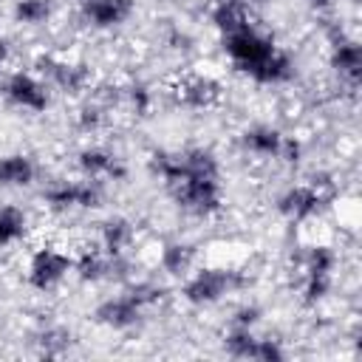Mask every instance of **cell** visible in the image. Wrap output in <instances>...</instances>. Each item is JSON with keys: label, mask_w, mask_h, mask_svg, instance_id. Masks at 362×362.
Instances as JSON below:
<instances>
[{"label": "cell", "mask_w": 362, "mask_h": 362, "mask_svg": "<svg viewBox=\"0 0 362 362\" xmlns=\"http://www.w3.org/2000/svg\"><path fill=\"white\" fill-rule=\"evenodd\" d=\"M6 57H8V48H6V40L0 37V68L6 65Z\"/></svg>", "instance_id": "1f68e13d"}, {"label": "cell", "mask_w": 362, "mask_h": 362, "mask_svg": "<svg viewBox=\"0 0 362 362\" xmlns=\"http://www.w3.org/2000/svg\"><path fill=\"white\" fill-rule=\"evenodd\" d=\"M141 314H144V305L130 294H116V297H105L96 308H93V320L110 331H130L141 322Z\"/></svg>", "instance_id": "30bf717a"}, {"label": "cell", "mask_w": 362, "mask_h": 362, "mask_svg": "<svg viewBox=\"0 0 362 362\" xmlns=\"http://www.w3.org/2000/svg\"><path fill=\"white\" fill-rule=\"evenodd\" d=\"M257 85H286L294 76V59L288 57V51H283L280 45L249 74Z\"/></svg>", "instance_id": "ac0fdd59"}, {"label": "cell", "mask_w": 362, "mask_h": 362, "mask_svg": "<svg viewBox=\"0 0 362 362\" xmlns=\"http://www.w3.org/2000/svg\"><path fill=\"white\" fill-rule=\"evenodd\" d=\"M37 164L28 153H8L0 158V187L3 189H20L34 184Z\"/></svg>", "instance_id": "2e32d148"}, {"label": "cell", "mask_w": 362, "mask_h": 362, "mask_svg": "<svg viewBox=\"0 0 362 362\" xmlns=\"http://www.w3.org/2000/svg\"><path fill=\"white\" fill-rule=\"evenodd\" d=\"M158 266L170 277H187L192 272V266H195V246L192 243H181V240L167 243L161 249V255H158Z\"/></svg>", "instance_id": "d6986e66"}, {"label": "cell", "mask_w": 362, "mask_h": 362, "mask_svg": "<svg viewBox=\"0 0 362 362\" xmlns=\"http://www.w3.org/2000/svg\"><path fill=\"white\" fill-rule=\"evenodd\" d=\"M175 99H178V105H184L189 110H206L221 99V85L212 76L195 74V76H187L178 82Z\"/></svg>", "instance_id": "4fadbf2b"}, {"label": "cell", "mask_w": 362, "mask_h": 362, "mask_svg": "<svg viewBox=\"0 0 362 362\" xmlns=\"http://www.w3.org/2000/svg\"><path fill=\"white\" fill-rule=\"evenodd\" d=\"M74 272V255L65 252L62 246H54V243H45L40 249H34L31 260H28V286L34 291H54L68 274Z\"/></svg>", "instance_id": "277c9868"}, {"label": "cell", "mask_w": 362, "mask_h": 362, "mask_svg": "<svg viewBox=\"0 0 362 362\" xmlns=\"http://www.w3.org/2000/svg\"><path fill=\"white\" fill-rule=\"evenodd\" d=\"M37 345H40V354L42 356H51V359L54 356H62L71 348V331H65L62 325H51L45 331H40Z\"/></svg>", "instance_id": "cb8c5ba5"}, {"label": "cell", "mask_w": 362, "mask_h": 362, "mask_svg": "<svg viewBox=\"0 0 362 362\" xmlns=\"http://www.w3.org/2000/svg\"><path fill=\"white\" fill-rule=\"evenodd\" d=\"M255 342H257L255 328H240V325H229V331L223 337V348L235 359H252Z\"/></svg>", "instance_id": "603a6c76"}, {"label": "cell", "mask_w": 362, "mask_h": 362, "mask_svg": "<svg viewBox=\"0 0 362 362\" xmlns=\"http://www.w3.org/2000/svg\"><path fill=\"white\" fill-rule=\"evenodd\" d=\"M170 198L195 218H212L223 206V189L221 178H201V175H184L173 187H167Z\"/></svg>", "instance_id": "7a4b0ae2"}, {"label": "cell", "mask_w": 362, "mask_h": 362, "mask_svg": "<svg viewBox=\"0 0 362 362\" xmlns=\"http://www.w3.org/2000/svg\"><path fill=\"white\" fill-rule=\"evenodd\" d=\"M328 42H331V68L337 71V76L348 85L356 88L362 79V48L356 40L345 37L339 25H328Z\"/></svg>", "instance_id": "9c48e42d"}, {"label": "cell", "mask_w": 362, "mask_h": 362, "mask_svg": "<svg viewBox=\"0 0 362 362\" xmlns=\"http://www.w3.org/2000/svg\"><path fill=\"white\" fill-rule=\"evenodd\" d=\"M122 96L127 99V105H130V110H133V113L147 116V110H150V105H153V93H150V88H147V85L136 82V85L124 88V90H122Z\"/></svg>", "instance_id": "4316f807"}, {"label": "cell", "mask_w": 362, "mask_h": 362, "mask_svg": "<svg viewBox=\"0 0 362 362\" xmlns=\"http://www.w3.org/2000/svg\"><path fill=\"white\" fill-rule=\"evenodd\" d=\"M28 235V212L17 204H0V249L20 243Z\"/></svg>", "instance_id": "ffe728a7"}, {"label": "cell", "mask_w": 362, "mask_h": 362, "mask_svg": "<svg viewBox=\"0 0 362 362\" xmlns=\"http://www.w3.org/2000/svg\"><path fill=\"white\" fill-rule=\"evenodd\" d=\"M274 48H277V42H274L269 34L257 31L255 25H246V28H240V31L223 34V51H226L229 62H232L240 74H246V76H249Z\"/></svg>", "instance_id": "5b68a950"}, {"label": "cell", "mask_w": 362, "mask_h": 362, "mask_svg": "<svg viewBox=\"0 0 362 362\" xmlns=\"http://www.w3.org/2000/svg\"><path fill=\"white\" fill-rule=\"evenodd\" d=\"M11 14L20 25H45L54 14V0H17Z\"/></svg>", "instance_id": "44dd1931"}, {"label": "cell", "mask_w": 362, "mask_h": 362, "mask_svg": "<svg viewBox=\"0 0 362 362\" xmlns=\"http://www.w3.org/2000/svg\"><path fill=\"white\" fill-rule=\"evenodd\" d=\"M283 133L272 124H252L240 133V144L246 153L257 156V158H277L280 147H283Z\"/></svg>", "instance_id": "9a60e30c"}, {"label": "cell", "mask_w": 362, "mask_h": 362, "mask_svg": "<svg viewBox=\"0 0 362 362\" xmlns=\"http://www.w3.org/2000/svg\"><path fill=\"white\" fill-rule=\"evenodd\" d=\"M337 272V252L325 243H317L305 252L303 257V274H325V277H334Z\"/></svg>", "instance_id": "7402d4cb"}, {"label": "cell", "mask_w": 362, "mask_h": 362, "mask_svg": "<svg viewBox=\"0 0 362 362\" xmlns=\"http://www.w3.org/2000/svg\"><path fill=\"white\" fill-rule=\"evenodd\" d=\"M334 288V277H325V274H303V283H300V294H303V303L305 305H317L322 303Z\"/></svg>", "instance_id": "d4e9b609"}, {"label": "cell", "mask_w": 362, "mask_h": 362, "mask_svg": "<svg viewBox=\"0 0 362 362\" xmlns=\"http://www.w3.org/2000/svg\"><path fill=\"white\" fill-rule=\"evenodd\" d=\"M305 3H308V8H311L314 14H328L337 0H305Z\"/></svg>", "instance_id": "4dcf8cb0"}, {"label": "cell", "mask_w": 362, "mask_h": 362, "mask_svg": "<svg viewBox=\"0 0 362 362\" xmlns=\"http://www.w3.org/2000/svg\"><path fill=\"white\" fill-rule=\"evenodd\" d=\"M76 167L82 173V178H90V181H124L127 175V167L124 161L110 153L107 147H85L76 153Z\"/></svg>", "instance_id": "8fae6325"}, {"label": "cell", "mask_w": 362, "mask_h": 362, "mask_svg": "<svg viewBox=\"0 0 362 362\" xmlns=\"http://www.w3.org/2000/svg\"><path fill=\"white\" fill-rule=\"evenodd\" d=\"M260 317H263V311L255 305V303H246V305H240V308H235L232 311V325H240V328H255L257 322H260Z\"/></svg>", "instance_id": "f1b7e54d"}, {"label": "cell", "mask_w": 362, "mask_h": 362, "mask_svg": "<svg viewBox=\"0 0 362 362\" xmlns=\"http://www.w3.org/2000/svg\"><path fill=\"white\" fill-rule=\"evenodd\" d=\"M280 161H286V164H297L300 158H303V144L297 141V139H291V136H286L283 139V147H280V156H277Z\"/></svg>", "instance_id": "f546056e"}, {"label": "cell", "mask_w": 362, "mask_h": 362, "mask_svg": "<svg viewBox=\"0 0 362 362\" xmlns=\"http://www.w3.org/2000/svg\"><path fill=\"white\" fill-rule=\"evenodd\" d=\"M37 71L48 88H57V90L71 93V96L82 93L90 85V68L85 62H74L65 57L42 54V57H37Z\"/></svg>", "instance_id": "52a82bcc"}, {"label": "cell", "mask_w": 362, "mask_h": 362, "mask_svg": "<svg viewBox=\"0 0 362 362\" xmlns=\"http://www.w3.org/2000/svg\"><path fill=\"white\" fill-rule=\"evenodd\" d=\"M105 119H107V107H105L102 102H88V105H82L79 113H76V127H79L82 133H96V130L105 124Z\"/></svg>", "instance_id": "484cf974"}, {"label": "cell", "mask_w": 362, "mask_h": 362, "mask_svg": "<svg viewBox=\"0 0 362 362\" xmlns=\"http://www.w3.org/2000/svg\"><path fill=\"white\" fill-rule=\"evenodd\" d=\"M243 286V277L232 269H198V272H189L184 277V286H181V297L195 305V308H204V305H212L218 300H223L229 291L240 288Z\"/></svg>", "instance_id": "3957f363"}, {"label": "cell", "mask_w": 362, "mask_h": 362, "mask_svg": "<svg viewBox=\"0 0 362 362\" xmlns=\"http://www.w3.org/2000/svg\"><path fill=\"white\" fill-rule=\"evenodd\" d=\"M136 11V0H82V20L90 28L107 31V28H119L124 25Z\"/></svg>", "instance_id": "7c38bea8"}, {"label": "cell", "mask_w": 362, "mask_h": 362, "mask_svg": "<svg viewBox=\"0 0 362 362\" xmlns=\"http://www.w3.org/2000/svg\"><path fill=\"white\" fill-rule=\"evenodd\" d=\"M334 201V184L328 178H311L308 184L286 187L277 195V212L291 223H305L320 218Z\"/></svg>", "instance_id": "6da1fadb"}, {"label": "cell", "mask_w": 362, "mask_h": 362, "mask_svg": "<svg viewBox=\"0 0 362 362\" xmlns=\"http://www.w3.org/2000/svg\"><path fill=\"white\" fill-rule=\"evenodd\" d=\"M252 359L255 362H280V359H286V348L280 345V339H260L257 337Z\"/></svg>", "instance_id": "83f0119b"}, {"label": "cell", "mask_w": 362, "mask_h": 362, "mask_svg": "<svg viewBox=\"0 0 362 362\" xmlns=\"http://www.w3.org/2000/svg\"><path fill=\"white\" fill-rule=\"evenodd\" d=\"M42 204L54 212H74V209H99L102 206V181H57L42 189Z\"/></svg>", "instance_id": "8992f818"}, {"label": "cell", "mask_w": 362, "mask_h": 362, "mask_svg": "<svg viewBox=\"0 0 362 362\" xmlns=\"http://www.w3.org/2000/svg\"><path fill=\"white\" fill-rule=\"evenodd\" d=\"M3 96L8 105L28 110V113H42L51 105V93L48 85L42 82V76L31 74V71H14L3 79Z\"/></svg>", "instance_id": "ba28073f"}, {"label": "cell", "mask_w": 362, "mask_h": 362, "mask_svg": "<svg viewBox=\"0 0 362 362\" xmlns=\"http://www.w3.org/2000/svg\"><path fill=\"white\" fill-rule=\"evenodd\" d=\"M133 240H136V226L130 218H122V215L107 218L99 229V249L110 257H127Z\"/></svg>", "instance_id": "5bb4252c"}, {"label": "cell", "mask_w": 362, "mask_h": 362, "mask_svg": "<svg viewBox=\"0 0 362 362\" xmlns=\"http://www.w3.org/2000/svg\"><path fill=\"white\" fill-rule=\"evenodd\" d=\"M209 20L223 37V34H232V31H240V28L252 25V11L243 0H215V6L209 11Z\"/></svg>", "instance_id": "e0dca14e"}]
</instances>
